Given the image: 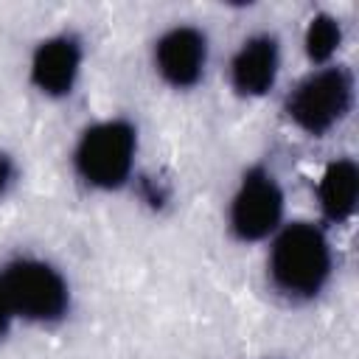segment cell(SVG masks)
<instances>
[{
  "instance_id": "7",
  "label": "cell",
  "mask_w": 359,
  "mask_h": 359,
  "mask_svg": "<svg viewBox=\"0 0 359 359\" xmlns=\"http://www.w3.org/2000/svg\"><path fill=\"white\" fill-rule=\"evenodd\" d=\"M84 48L81 39L73 34H53L45 36L31 53V84L48 98H65L73 93L81 76Z\"/></svg>"
},
{
  "instance_id": "11",
  "label": "cell",
  "mask_w": 359,
  "mask_h": 359,
  "mask_svg": "<svg viewBox=\"0 0 359 359\" xmlns=\"http://www.w3.org/2000/svg\"><path fill=\"white\" fill-rule=\"evenodd\" d=\"M14 182H17V163L8 151L0 149V199L14 188Z\"/></svg>"
},
{
  "instance_id": "9",
  "label": "cell",
  "mask_w": 359,
  "mask_h": 359,
  "mask_svg": "<svg viewBox=\"0 0 359 359\" xmlns=\"http://www.w3.org/2000/svg\"><path fill=\"white\" fill-rule=\"evenodd\" d=\"M359 199V168L351 157L331 160L317 182V202L331 224H342L356 213Z\"/></svg>"
},
{
  "instance_id": "3",
  "label": "cell",
  "mask_w": 359,
  "mask_h": 359,
  "mask_svg": "<svg viewBox=\"0 0 359 359\" xmlns=\"http://www.w3.org/2000/svg\"><path fill=\"white\" fill-rule=\"evenodd\" d=\"M353 107V76L342 65H325L303 76L286 95L289 121L311 135L323 137L337 129Z\"/></svg>"
},
{
  "instance_id": "2",
  "label": "cell",
  "mask_w": 359,
  "mask_h": 359,
  "mask_svg": "<svg viewBox=\"0 0 359 359\" xmlns=\"http://www.w3.org/2000/svg\"><path fill=\"white\" fill-rule=\"evenodd\" d=\"M137 157V129L126 118L90 123L73 149V168L95 191H118L129 182Z\"/></svg>"
},
{
  "instance_id": "1",
  "label": "cell",
  "mask_w": 359,
  "mask_h": 359,
  "mask_svg": "<svg viewBox=\"0 0 359 359\" xmlns=\"http://www.w3.org/2000/svg\"><path fill=\"white\" fill-rule=\"evenodd\" d=\"M266 272L272 289L289 303L314 300L334 275L328 233L314 222H289L272 236Z\"/></svg>"
},
{
  "instance_id": "6",
  "label": "cell",
  "mask_w": 359,
  "mask_h": 359,
  "mask_svg": "<svg viewBox=\"0 0 359 359\" xmlns=\"http://www.w3.org/2000/svg\"><path fill=\"white\" fill-rule=\"evenodd\" d=\"M208 67V36L196 25H174L154 42V70L174 90H191Z\"/></svg>"
},
{
  "instance_id": "4",
  "label": "cell",
  "mask_w": 359,
  "mask_h": 359,
  "mask_svg": "<svg viewBox=\"0 0 359 359\" xmlns=\"http://www.w3.org/2000/svg\"><path fill=\"white\" fill-rule=\"evenodd\" d=\"M3 289L17 320L50 325L65 320L70 309L67 278L42 258H14L0 269Z\"/></svg>"
},
{
  "instance_id": "10",
  "label": "cell",
  "mask_w": 359,
  "mask_h": 359,
  "mask_svg": "<svg viewBox=\"0 0 359 359\" xmlns=\"http://www.w3.org/2000/svg\"><path fill=\"white\" fill-rule=\"evenodd\" d=\"M339 45H342V25H339V20L334 14H325V11L314 14L309 20V25H306V34H303L306 56L314 65L325 67L337 56Z\"/></svg>"
},
{
  "instance_id": "8",
  "label": "cell",
  "mask_w": 359,
  "mask_h": 359,
  "mask_svg": "<svg viewBox=\"0 0 359 359\" xmlns=\"http://www.w3.org/2000/svg\"><path fill=\"white\" fill-rule=\"evenodd\" d=\"M280 73V45L272 34L247 36L230 59V87L241 98L266 95Z\"/></svg>"
},
{
  "instance_id": "5",
  "label": "cell",
  "mask_w": 359,
  "mask_h": 359,
  "mask_svg": "<svg viewBox=\"0 0 359 359\" xmlns=\"http://www.w3.org/2000/svg\"><path fill=\"white\" fill-rule=\"evenodd\" d=\"M283 210L286 196L278 177L264 165H252L230 196L227 224L238 241H264L280 230Z\"/></svg>"
},
{
  "instance_id": "12",
  "label": "cell",
  "mask_w": 359,
  "mask_h": 359,
  "mask_svg": "<svg viewBox=\"0 0 359 359\" xmlns=\"http://www.w3.org/2000/svg\"><path fill=\"white\" fill-rule=\"evenodd\" d=\"M14 309H11V303H8V294H6V289H3V280H0V339L11 331V325H14Z\"/></svg>"
}]
</instances>
